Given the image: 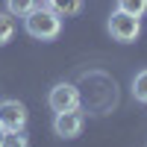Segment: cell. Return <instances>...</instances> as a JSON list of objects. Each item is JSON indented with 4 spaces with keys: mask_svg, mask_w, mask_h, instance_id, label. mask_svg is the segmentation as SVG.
<instances>
[{
    "mask_svg": "<svg viewBox=\"0 0 147 147\" xmlns=\"http://www.w3.org/2000/svg\"><path fill=\"white\" fill-rule=\"evenodd\" d=\"M24 30H27V35H32L38 41H53L62 32V15H56L50 6H35L24 18Z\"/></svg>",
    "mask_w": 147,
    "mask_h": 147,
    "instance_id": "obj_1",
    "label": "cell"
},
{
    "mask_svg": "<svg viewBox=\"0 0 147 147\" xmlns=\"http://www.w3.org/2000/svg\"><path fill=\"white\" fill-rule=\"evenodd\" d=\"M109 35H112L115 41H121V44L136 41L138 35H141V18L127 15V12L115 9V12H112V18H109Z\"/></svg>",
    "mask_w": 147,
    "mask_h": 147,
    "instance_id": "obj_2",
    "label": "cell"
},
{
    "mask_svg": "<svg viewBox=\"0 0 147 147\" xmlns=\"http://www.w3.org/2000/svg\"><path fill=\"white\" fill-rule=\"evenodd\" d=\"M47 106L53 112H71V109H80V88L74 82H56L50 94H47Z\"/></svg>",
    "mask_w": 147,
    "mask_h": 147,
    "instance_id": "obj_3",
    "label": "cell"
},
{
    "mask_svg": "<svg viewBox=\"0 0 147 147\" xmlns=\"http://www.w3.org/2000/svg\"><path fill=\"white\" fill-rule=\"evenodd\" d=\"M27 106L21 100H0V124L6 132H21L27 129Z\"/></svg>",
    "mask_w": 147,
    "mask_h": 147,
    "instance_id": "obj_4",
    "label": "cell"
},
{
    "mask_svg": "<svg viewBox=\"0 0 147 147\" xmlns=\"http://www.w3.org/2000/svg\"><path fill=\"white\" fill-rule=\"evenodd\" d=\"M85 127V115L80 109H71V112H56L53 118V132L59 138H77Z\"/></svg>",
    "mask_w": 147,
    "mask_h": 147,
    "instance_id": "obj_5",
    "label": "cell"
},
{
    "mask_svg": "<svg viewBox=\"0 0 147 147\" xmlns=\"http://www.w3.org/2000/svg\"><path fill=\"white\" fill-rule=\"evenodd\" d=\"M44 6H50L56 15H80L82 12V0H44Z\"/></svg>",
    "mask_w": 147,
    "mask_h": 147,
    "instance_id": "obj_6",
    "label": "cell"
},
{
    "mask_svg": "<svg viewBox=\"0 0 147 147\" xmlns=\"http://www.w3.org/2000/svg\"><path fill=\"white\" fill-rule=\"evenodd\" d=\"M35 6H38V0H6V12L12 18H27Z\"/></svg>",
    "mask_w": 147,
    "mask_h": 147,
    "instance_id": "obj_7",
    "label": "cell"
},
{
    "mask_svg": "<svg viewBox=\"0 0 147 147\" xmlns=\"http://www.w3.org/2000/svg\"><path fill=\"white\" fill-rule=\"evenodd\" d=\"M132 97H136L138 103H144V106H147V68H144V71H138L136 77H132Z\"/></svg>",
    "mask_w": 147,
    "mask_h": 147,
    "instance_id": "obj_8",
    "label": "cell"
},
{
    "mask_svg": "<svg viewBox=\"0 0 147 147\" xmlns=\"http://www.w3.org/2000/svg\"><path fill=\"white\" fill-rule=\"evenodd\" d=\"M12 35H15V18H12L9 12H0V47L9 44Z\"/></svg>",
    "mask_w": 147,
    "mask_h": 147,
    "instance_id": "obj_9",
    "label": "cell"
},
{
    "mask_svg": "<svg viewBox=\"0 0 147 147\" xmlns=\"http://www.w3.org/2000/svg\"><path fill=\"white\" fill-rule=\"evenodd\" d=\"M118 9H121V12H127V15L141 18L144 12H147V0H118Z\"/></svg>",
    "mask_w": 147,
    "mask_h": 147,
    "instance_id": "obj_10",
    "label": "cell"
},
{
    "mask_svg": "<svg viewBox=\"0 0 147 147\" xmlns=\"http://www.w3.org/2000/svg\"><path fill=\"white\" fill-rule=\"evenodd\" d=\"M0 147H30V141H27V136H24V129H21V132H6Z\"/></svg>",
    "mask_w": 147,
    "mask_h": 147,
    "instance_id": "obj_11",
    "label": "cell"
},
{
    "mask_svg": "<svg viewBox=\"0 0 147 147\" xmlns=\"http://www.w3.org/2000/svg\"><path fill=\"white\" fill-rule=\"evenodd\" d=\"M3 136H6V129H3V124H0V141H3Z\"/></svg>",
    "mask_w": 147,
    "mask_h": 147,
    "instance_id": "obj_12",
    "label": "cell"
}]
</instances>
